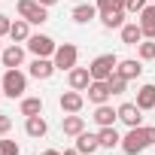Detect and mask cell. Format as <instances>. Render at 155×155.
I'll return each instance as SVG.
<instances>
[{"label":"cell","mask_w":155,"mask_h":155,"mask_svg":"<svg viewBox=\"0 0 155 155\" xmlns=\"http://www.w3.org/2000/svg\"><path fill=\"white\" fill-rule=\"evenodd\" d=\"M9 40L12 43H28L31 40V21L28 18H15L12 28H9Z\"/></svg>","instance_id":"20"},{"label":"cell","mask_w":155,"mask_h":155,"mask_svg":"<svg viewBox=\"0 0 155 155\" xmlns=\"http://www.w3.org/2000/svg\"><path fill=\"white\" fill-rule=\"evenodd\" d=\"M125 15H128L125 9H119V12H104V15H101V25H104L107 31H116V28L122 31V25H125Z\"/></svg>","instance_id":"24"},{"label":"cell","mask_w":155,"mask_h":155,"mask_svg":"<svg viewBox=\"0 0 155 155\" xmlns=\"http://www.w3.org/2000/svg\"><path fill=\"white\" fill-rule=\"evenodd\" d=\"M25 46H28V52H31L34 58H52L55 49H58V43H55L52 37H46V34H31V40H28Z\"/></svg>","instance_id":"5"},{"label":"cell","mask_w":155,"mask_h":155,"mask_svg":"<svg viewBox=\"0 0 155 155\" xmlns=\"http://www.w3.org/2000/svg\"><path fill=\"white\" fill-rule=\"evenodd\" d=\"M0 61H3V67H6V70L21 67V64H25V46H18V43L6 46V49H3V55H0Z\"/></svg>","instance_id":"11"},{"label":"cell","mask_w":155,"mask_h":155,"mask_svg":"<svg viewBox=\"0 0 155 155\" xmlns=\"http://www.w3.org/2000/svg\"><path fill=\"white\" fill-rule=\"evenodd\" d=\"M0 55H3V43H0Z\"/></svg>","instance_id":"36"},{"label":"cell","mask_w":155,"mask_h":155,"mask_svg":"<svg viewBox=\"0 0 155 155\" xmlns=\"http://www.w3.org/2000/svg\"><path fill=\"white\" fill-rule=\"evenodd\" d=\"M116 73H119V76H125V79L131 82V79H137V76L143 73V64H140L137 58H125V61H119Z\"/></svg>","instance_id":"19"},{"label":"cell","mask_w":155,"mask_h":155,"mask_svg":"<svg viewBox=\"0 0 155 155\" xmlns=\"http://www.w3.org/2000/svg\"><path fill=\"white\" fill-rule=\"evenodd\" d=\"M152 143H155V128H152V125L128 128V134L122 137V152H125V155H140V152L149 149Z\"/></svg>","instance_id":"1"},{"label":"cell","mask_w":155,"mask_h":155,"mask_svg":"<svg viewBox=\"0 0 155 155\" xmlns=\"http://www.w3.org/2000/svg\"><path fill=\"white\" fill-rule=\"evenodd\" d=\"M140 28H143V37L146 40H155V3H149L140 12Z\"/></svg>","instance_id":"22"},{"label":"cell","mask_w":155,"mask_h":155,"mask_svg":"<svg viewBox=\"0 0 155 155\" xmlns=\"http://www.w3.org/2000/svg\"><path fill=\"white\" fill-rule=\"evenodd\" d=\"M43 155H61V152H58V149H46Z\"/></svg>","instance_id":"35"},{"label":"cell","mask_w":155,"mask_h":155,"mask_svg":"<svg viewBox=\"0 0 155 155\" xmlns=\"http://www.w3.org/2000/svg\"><path fill=\"white\" fill-rule=\"evenodd\" d=\"M97 12L104 15V12H119V9H125V0H97Z\"/></svg>","instance_id":"26"},{"label":"cell","mask_w":155,"mask_h":155,"mask_svg":"<svg viewBox=\"0 0 155 155\" xmlns=\"http://www.w3.org/2000/svg\"><path fill=\"white\" fill-rule=\"evenodd\" d=\"M94 122H97V128H110L119 122V110H113L110 104H101V107H94Z\"/></svg>","instance_id":"17"},{"label":"cell","mask_w":155,"mask_h":155,"mask_svg":"<svg viewBox=\"0 0 155 155\" xmlns=\"http://www.w3.org/2000/svg\"><path fill=\"white\" fill-rule=\"evenodd\" d=\"M18 143L15 140H0V155H18Z\"/></svg>","instance_id":"30"},{"label":"cell","mask_w":155,"mask_h":155,"mask_svg":"<svg viewBox=\"0 0 155 155\" xmlns=\"http://www.w3.org/2000/svg\"><path fill=\"white\" fill-rule=\"evenodd\" d=\"M107 85H110V91H113V94H125V88H128V79H125V76H119V73H113L110 79H107Z\"/></svg>","instance_id":"27"},{"label":"cell","mask_w":155,"mask_h":155,"mask_svg":"<svg viewBox=\"0 0 155 155\" xmlns=\"http://www.w3.org/2000/svg\"><path fill=\"white\" fill-rule=\"evenodd\" d=\"M9 28H12L9 15H0V37H9Z\"/></svg>","instance_id":"32"},{"label":"cell","mask_w":155,"mask_h":155,"mask_svg":"<svg viewBox=\"0 0 155 155\" xmlns=\"http://www.w3.org/2000/svg\"><path fill=\"white\" fill-rule=\"evenodd\" d=\"M9 131H12V119H9L6 113H0V137L9 134Z\"/></svg>","instance_id":"31"},{"label":"cell","mask_w":155,"mask_h":155,"mask_svg":"<svg viewBox=\"0 0 155 155\" xmlns=\"http://www.w3.org/2000/svg\"><path fill=\"white\" fill-rule=\"evenodd\" d=\"M116 110H119V122H125L128 128H140V125H143V116H140L143 110H140L134 101H125V104L116 107Z\"/></svg>","instance_id":"7"},{"label":"cell","mask_w":155,"mask_h":155,"mask_svg":"<svg viewBox=\"0 0 155 155\" xmlns=\"http://www.w3.org/2000/svg\"><path fill=\"white\" fill-rule=\"evenodd\" d=\"M73 140H76L73 146L79 149L82 155H94V152L101 149V140H97V134H88V131H82L79 137H73Z\"/></svg>","instance_id":"16"},{"label":"cell","mask_w":155,"mask_h":155,"mask_svg":"<svg viewBox=\"0 0 155 155\" xmlns=\"http://www.w3.org/2000/svg\"><path fill=\"white\" fill-rule=\"evenodd\" d=\"M67 85H70L73 91H85V88L91 85V70H88V67H73V70L67 73Z\"/></svg>","instance_id":"9"},{"label":"cell","mask_w":155,"mask_h":155,"mask_svg":"<svg viewBox=\"0 0 155 155\" xmlns=\"http://www.w3.org/2000/svg\"><path fill=\"white\" fill-rule=\"evenodd\" d=\"M46 131H49V122L43 119V113H40V116H28V119H25V134H28V137L40 140V137H46Z\"/></svg>","instance_id":"15"},{"label":"cell","mask_w":155,"mask_h":155,"mask_svg":"<svg viewBox=\"0 0 155 155\" xmlns=\"http://www.w3.org/2000/svg\"><path fill=\"white\" fill-rule=\"evenodd\" d=\"M0 101H3V88H0Z\"/></svg>","instance_id":"37"},{"label":"cell","mask_w":155,"mask_h":155,"mask_svg":"<svg viewBox=\"0 0 155 155\" xmlns=\"http://www.w3.org/2000/svg\"><path fill=\"white\" fill-rule=\"evenodd\" d=\"M70 15H73V21H76V25H88V21H94L101 12H97V6H94V3H79V6H73V12H70Z\"/></svg>","instance_id":"18"},{"label":"cell","mask_w":155,"mask_h":155,"mask_svg":"<svg viewBox=\"0 0 155 155\" xmlns=\"http://www.w3.org/2000/svg\"><path fill=\"white\" fill-rule=\"evenodd\" d=\"M21 116L28 119V116H40L43 113V97H21Z\"/></svg>","instance_id":"25"},{"label":"cell","mask_w":155,"mask_h":155,"mask_svg":"<svg viewBox=\"0 0 155 155\" xmlns=\"http://www.w3.org/2000/svg\"><path fill=\"white\" fill-rule=\"evenodd\" d=\"M58 104H61V110H64V113H79V110L85 107V94L70 88V91H64V94L58 97Z\"/></svg>","instance_id":"10"},{"label":"cell","mask_w":155,"mask_h":155,"mask_svg":"<svg viewBox=\"0 0 155 155\" xmlns=\"http://www.w3.org/2000/svg\"><path fill=\"white\" fill-rule=\"evenodd\" d=\"M97 140H101V149H116V146H122V134L116 131V125L101 128V131H97Z\"/></svg>","instance_id":"21"},{"label":"cell","mask_w":155,"mask_h":155,"mask_svg":"<svg viewBox=\"0 0 155 155\" xmlns=\"http://www.w3.org/2000/svg\"><path fill=\"white\" fill-rule=\"evenodd\" d=\"M61 131H64V137H79V134L85 131V119L76 116V113H67V116L61 119Z\"/></svg>","instance_id":"12"},{"label":"cell","mask_w":155,"mask_h":155,"mask_svg":"<svg viewBox=\"0 0 155 155\" xmlns=\"http://www.w3.org/2000/svg\"><path fill=\"white\" fill-rule=\"evenodd\" d=\"M116 67H119V58H116L113 52H104V55H97V58L88 64L91 79H110V76L116 73Z\"/></svg>","instance_id":"4"},{"label":"cell","mask_w":155,"mask_h":155,"mask_svg":"<svg viewBox=\"0 0 155 155\" xmlns=\"http://www.w3.org/2000/svg\"><path fill=\"white\" fill-rule=\"evenodd\" d=\"M40 3H43V6H55V3H58V0H40Z\"/></svg>","instance_id":"34"},{"label":"cell","mask_w":155,"mask_h":155,"mask_svg":"<svg viewBox=\"0 0 155 155\" xmlns=\"http://www.w3.org/2000/svg\"><path fill=\"white\" fill-rule=\"evenodd\" d=\"M15 9H18V18H28L31 25H43V21H49V6H43L40 0H18Z\"/></svg>","instance_id":"3"},{"label":"cell","mask_w":155,"mask_h":155,"mask_svg":"<svg viewBox=\"0 0 155 155\" xmlns=\"http://www.w3.org/2000/svg\"><path fill=\"white\" fill-rule=\"evenodd\" d=\"M146 37H143V28H140V21H125L122 25V43L125 46H140Z\"/></svg>","instance_id":"14"},{"label":"cell","mask_w":155,"mask_h":155,"mask_svg":"<svg viewBox=\"0 0 155 155\" xmlns=\"http://www.w3.org/2000/svg\"><path fill=\"white\" fill-rule=\"evenodd\" d=\"M146 6H149V0H125V12H131V15H140Z\"/></svg>","instance_id":"29"},{"label":"cell","mask_w":155,"mask_h":155,"mask_svg":"<svg viewBox=\"0 0 155 155\" xmlns=\"http://www.w3.org/2000/svg\"><path fill=\"white\" fill-rule=\"evenodd\" d=\"M149 3H155V0H149Z\"/></svg>","instance_id":"38"},{"label":"cell","mask_w":155,"mask_h":155,"mask_svg":"<svg viewBox=\"0 0 155 155\" xmlns=\"http://www.w3.org/2000/svg\"><path fill=\"white\" fill-rule=\"evenodd\" d=\"M85 91H88V104H94V107H101V104H107V101L113 97L107 79H91V85H88Z\"/></svg>","instance_id":"8"},{"label":"cell","mask_w":155,"mask_h":155,"mask_svg":"<svg viewBox=\"0 0 155 155\" xmlns=\"http://www.w3.org/2000/svg\"><path fill=\"white\" fill-rule=\"evenodd\" d=\"M134 104H137L143 113H146V110H155V85H149V82H146V85H140V91H137V101H134Z\"/></svg>","instance_id":"23"},{"label":"cell","mask_w":155,"mask_h":155,"mask_svg":"<svg viewBox=\"0 0 155 155\" xmlns=\"http://www.w3.org/2000/svg\"><path fill=\"white\" fill-rule=\"evenodd\" d=\"M55 61L52 58H34L31 61V76L34 79H52V73H55Z\"/></svg>","instance_id":"13"},{"label":"cell","mask_w":155,"mask_h":155,"mask_svg":"<svg viewBox=\"0 0 155 155\" xmlns=\"http://www.w3.org/2000/svg\"><path fill=\"white\" fill-rule=\"evenodd\" d=\"M137 52H140V61H155V40H143Z\"/></svg>","instance_id":"28"},{"label":"cell","mask_w":155,"mask_h":155,"mask_svg":"<svg viewBox=\"0 0 155 155\" xmlns=\"http://www.w3.org/2000/svg\"><path fill=\"white\" fill-rule=\"evenodd\" d=\"M0 88H3V97H25V91H28V76H25L18 67H12V70L3 73Z\"/></svg>","instance_id":"2"},{"label":"cell","mask_w":155,"mask_h":155,"mask_svg":"<svg viewBox=\"0 0 155 155\" xmlns=\"http://www.w3.org/2000/svg\"><path fill=\"white\" fill-rule=\"evenodd\" d=\"M61 155H82V152L76 149V146H73V149H67V152H61Z\"/></svg>","instance_id":"33"},{"label":"cell","mask_w":155,"mask_h":155,"mask_svg":"<svg viewBox=\"0 0 155 155\" xmlns=\"http://www.w3.org/2000/svg\"><path fill=\"white\" fill-rule=\"evenodd\" d=\"M52 61H55V67L58 70H73L76 67V61H79V49H76L73 43H64V46H58L55 49V55H52Z\"/></svg>","instance_id":"6"}]
</instances>
